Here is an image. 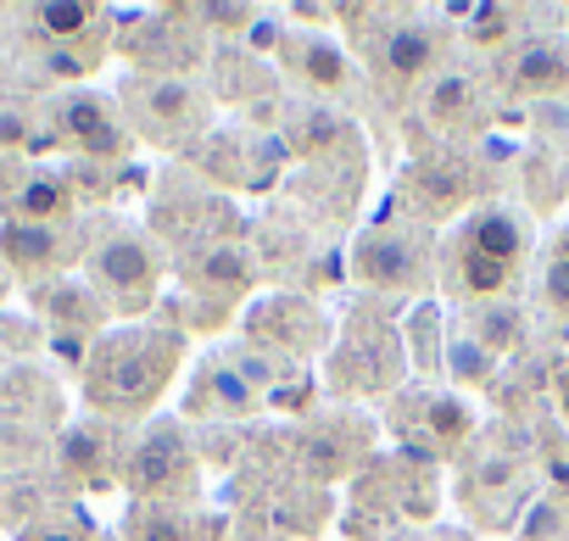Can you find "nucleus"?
<instances>
[{
	"label": "nucleus",
	"mask_w": 569,
	"mask_h": 541,
	"mask_svg": "<svg viewBox=\"0 0 569 541\" xmlns=\"http://www.w3.org/2000/svg\"><path fill=\"white\" fill-rule=\"evenodd\" d=\"M173 369H179V335L151 330V324H129V330H112L90 347L84 397L101 419H140L157 408Z\"/></svg>",
	"instance_id": "1"
},
{
	"label": "nucleus",
	"mask_w": 569,
	"mask_h": 541,
	"mask_svg": "<svg viewBox=\"0 0 569 541\" xmlns=\"http://www.w3.org/2000/svg\"><path fill=\"white\" fill-rule=\"evenodd\" d=\"M118 474L129 480V491H134L140 502H179V497H190V485H196V458H190L184 430H179V424H162V419L140 424L134 441H129L123 458H118Z\"/></svg>",
	"instance_id": "2"
},
{
	"label": "nucleus",
	"mask_w": 569,
	"mask_h": 541,
	"mask_svg": "<svg viewBox=\"0 0 569 541\" xmlns=\"http://www.w3.org/2000/svg\"><path fill=\"white\" fill-rule=\"evenodd\" d=\"M90 268V291L107 302V308H146L151 291H157V274H162V262H157V246L140 234V229H112L90 246L84 257Z\"/></svg>",
	"instance_id": "3"
},
{
	"label": "nucleus",
	"mask_w": 569,
	"mask_h": 541,
	"mask_svg": "<svg viewBox=\"0 0 569 541\" xmlns=\"http://www.w3.org/2000/svg\"><path fill=\"white\" fill-rule=\"evenodd\" d=\"M123 107H129V118L140 123V134L157 140V146H179V140H190L196 129H207V101H201V90H196L184 73L129 79V84H123Z\"/></svg>",
	"instance_id": "4"
},
{
	"label": "nucleus",
	"mask_w": 569,
	"mask_h": 541,
	"mask_svg": "<svg viewBox=\"0 0 569 541\" xmlns=\"http://www.w3.org/2000/svg\"><path fill=\"white\" fill-rule=\"evenodd\" d=\"M51 134L90 157V162H123L129 157V123L118 118V107L96 90H68L51 101Z\"/></svg>",
	"instance_id": "5"
},
{
	"label": "nucleus",
	"mask_w": 569,
	"mask_h": 541,
	"mask_svg": "<svg viewBox=\"0 0 569 541\" xmlns=\"http://www.w3.org/2000/svg\"><path fill=\"white\" fill-rule=\"evenodd\" d=\"M436 57H441V23L430 18H391L375 46H369V68L375 79L386 84H419L436 73Z\"/></svg>",
	"instance_id": "6"
},
{
	"label": "nucleus",
	"mask_w": 569,
	"mask_h": 541,
	"mask_svg": "<svg viewBox=\"0 0 569 541\" xmlns=\"http://www.w3.org/2000/svg\"><path fill=\"white\" fill-rule=\"evenodd\" d=\"M352 268H358V280H363L369 291H413V285H425L430 257H425V240H419V234L375 229V234L358 240Z\"/></svg>",
	"instance_id": "7"
},
{
	"label": "nucleus",
	"mask_w": 569,
	"mask_h": 541,
	"mask_svg": "<svg viewBox=\"0 0 569 541\" xmlns=\"http://www.w3.org/2000/svg\"><path fill=\"white\" fill-rule=\"evenodd\" d=\"M79 257L68 223H0V262L18 280H51Z\"/></svg>",
	"instance_id": "8"
},
{
	"label": "nucleus",
	"mask_w": 569,
	"mask_h": 541,
	"mask_svg": "<svg viewBox=\"0 0 569 541\" xmlns=\"http://www.w3.org/2000/svg\"><path fill=\"white\" fill-rule=\"evenodd\" d=\"M458 246L475 251V257H486V262H497V268H508V274H519V262L530 257V223H525L513 207L486 201V207H475V212L463 218Z\"/></svg>",
	"instance_id": "9"
},
{
	"label": "nucleus",
	"mask_w": 569,
	"mask_h": 541,
	"mask_svg": "<svg viewBox=\"0 0 569 541\" xmlns=\"http://www.w3.org/2000/svg\"><path fill=\"white\" fill-rule=\"evenodd\" d=\"M18 18L29 23V34L40 40V51H101V40H107V12L101 7H79V0L29 7Z\"/></svg>",
	"instance_id": "10"
},
{
	"label": "nucleus",
	"mask_w": 569,
	"mask_h": 541,
	"mask_svg": "<svg viewBox=\"0 0 569 541\" xmlns=\"http://www.w3.org/2000/svg\"><path fill=\"white\" fill-rule=\"evenodd\" d=\"M502 84H508V96H525V101L563 96L569 90V51L558 40H519L513 57L502 62Z\"/></svg>",
	"instance_id": "11"
},
{
	"label": "nucleus",
	"mask_w": 569,
	"mask_h": 541,
	"mask_svg": "<svg viewBox=\"0 0 569 541\" xmlns=\"http://www.w3.org/2000/svg\"><path fill=\"white\" fill-rule=\"evenodd\" d=\"M79 207L73 184L51 168H29L12 190H7V223H68Z\"/></svg>",
	"instance_id": "12"
},
{
	"label": "nucleus",
	"mask_w": 569,
	"mask_h": 541,
	"mask_svg": "<svg viewBox=\"0 0 569 541\" xmlns=\"http://www.w3.org/2000/svg\"><path fill=\"white\" fill-rule=\"evenodd\" d=\"M118 458H123V447H118V435H112L107 419H84V424L62 430L57 463H62V474H73L79 485H101V480L118 469Z\"/></svg>",
	"instance_id": "13"
},
{
	"label": "nucleus",
	"mask_w": 569,
	"mask_h": 541,
	"mask_svg": "<svg viewBox=\"0 0 569 541\" xmlns=\"http://www.w3.org/2000/svg\"><path fill=\"white\" fill-rule=\"evenodd\" d=\"M284 51H291L297 62V79L319 96H347L352 90V62L336 40L325 34H297V29H284Z\"/></svg>",
	"instance_id": "14"
},
{
	"label": "nucleus",
	"mask_w": 569,
	"mask_h": 541,
	"mask_svg": "<svg viewBox=\"0 0 569 541\" xmlns=\"http://www.w3.org/2000/svg\"><path fill=\"white\" fill-rule=\"evenodd\" d=\"M469 430H475V419H469V408H463L452 391H425V397H419V413H413V424H408V435H413L430 458L458 452V447L469 441Z\"/></svg>",
	"instance_id": "15"
},
{
	"label": "nucleus",
	"mask_w": 569,
	"mask_h": 541,
	"mask_svg": "<svg viewBox=\"0 0 569 541\" xmlns=\"http://www.w3.org/2000/svg\"><path fill=\"white\" fill-rule=\"evenodd\" d=\"M34 302H40V313H46L57 330H68V335H101V324H107V302H101L90 285H73V280L40 285Z\"/></svg>",
	"instance_id": "16"
},
{
	"label": "nucleus",
	"mask_w": 569,
	"mask_h": 541,
	"mask_svg": "<svg viewBox=\"0 0 569 541\" xmlns=\"http://www.w3.org/2000/svg\"><path fill=\"white\" fill-rule=\"evenodd\" d=\"M257 391H262V385H251L246 369H234L229 358H218V363L201 369L190 408H196V413H251V408H257Z\"/></svg>",
	"instance_id": "17"
},
{
	"label": "nucleus",
	"mask_w": 569,
	"mask_h": 541,
	"mask_svg": "<svg viewBox=\"0 0 569 541\" xmlns=\"http://www.w3.org/2000/svg\"><path fill=\"white\" fill-rule=\"evenodd\" d=\"M190 274L201 285H212L218 297H240L251 285V257L240 246H201V257L190 262Z\"/></svg>",
	"instance_id": "18"
},
{
	"label": "nucleus",
	"mask_w": 569,
	"mask_h": 541,
	"mask_svg": "<svg viewBox=\"0 0 569 541\" xmlns=\"http://www.w3.org/2000/svg\"><path fill=\"white\" fill-rule=\"evenodd\" d=\"M129 541H190V519L173 502H134Z\"/></svg>",
	"instance_id": "19"
},
{
	"label": "nucleus",
	"mask_w": 569,
	"mask_h": 541,
	"mask_svg": "<svg viewBox=\"0 0 569 541\" xmlns=\"http://www.w3.org/2000/svg\"><path fill=\"white\" fill-rule=\"evenodd\" d=\"M469 90H475V79H469V73H458V68L436 73V84H430V96H425V118H430V123H458V118H463Z\"/></svg>",
	"instance_id": "20"
},
{
	"label": "nucleus",
	"mask_w": 569,
	"mask_h": 541,
	"mask_svg": "<svg viewBox=\"0 0 569 541\" xmlns=\"http://www.w3.org/2000/svg\"><path fill=\"white\" fill-rule=\"evenodd\" d=\"M519 12L513 7H480V12H469V40L475 46H508L513 34H519Z\"/></svg>",
	"instance_id": "21"
},
{
	"label": "nucleus",
	"mask_w": 569,
	"mask_h": 541,
	"mask_svg": "<svg viewBox=\"0 0 569 541\" xmlns=\"http://www.w3.org/2000/svg\"><path fill=\"white\" fill-rule=\"evenodd\" d=\"M536 297H541V308H547L552 319H569V262H558V257H547V262H541V274H536Z\"/></svg>",
	"instance_id": "22"
},
{
	"label": "nucleus",
	"mask_w": 569,
	"mask_h": 541,
	"mask_svg": "<svg viewBox=\"0 0 569 541\" xmlns=\"http://www.w3.org/2000/svg\"><path fill=\"white\" fill-rule=\"evenodd\" d=\"M23 541H96V535H90V524H79V519H68V513H51V519H40Z\"/></svg>",
	"instance_id": "23"
},
{
	"label": "nucleus",
	"mask_w": 569,
	"mask_h": 541,
	"mask_svg": "<svg viewBox=\"0 0 569 541\" xmlns=\"http://www.w3.org/2000/svg\"><path fill=\"white\" fill-rule=\"evenodd\" d=\"M29 134H34V123L23 107H0V151H23Z\"/></svg>",
	"instance_id": "24"
},
{
	"label": "nucleus",
	"mask_w": 569,
	"mask_h": 541,
	"mask_svg": "<svg viewBox=\"0 0 569 541\" xmlns=\"http://www.w3.org/2000/svg\"><path fill=\"white\" fill-rule=\"evenodd\" d=\"M552 257H558V262H569V229L558 234V246H552Z\"/></svg>",
	"instance_id": "25"
},
{
	"label": "nucleus",
	"mask_w": 569,
	"mask_h": 541,
	"mask_svg": "<svg viewBox=\"0 0 569 541\" xmlns=\"http://www.w3.org/2000/svg\"><path fill=\"white\" fill-rule=\"evenodd\" d=\"M0 297H7V274H0Z\"/></svg>",
	"instance_id": "26"
}]
</instances>
